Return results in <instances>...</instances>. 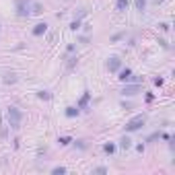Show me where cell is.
Segmentation results:
<instances>
[{"mask_svg":"<svg viewBox=\"0 0 175 175\" xmlns=\"http://www.w3.org/2000/svg\"><path fill=\"white\" fill-rule=\"evenodd\" d=\"M144 122H146L144 116H136V118H132V120L126 124V130H128V132H136V130H140L144 126Z\"/></svg>","mask_w":175,"mask_h":175,"instance_id":"2","label":"cell"},{"mask_svg":"<svg viewBox=\"0 0 175 175\" xmlns=\"http://www.w3.org/2000/svg\"><path fill=\"white\" fill-rule=\"evenodd\" d=\"M46 31H48V25H46V23H37V25L33 27V35H43Z\"/></svg>","mask_w":175,"mask_h":175,"instance_id":"5","label":"cell"},{"mask_svg":"<svg viewBox=\"0 0 175 175\" xmlns=\"http://www.w3.org/2000/svg\"><path fill=\"white\" fill-rule=\"evenodd\" d=\"M130 74H132V72H130V68H126V70H122V72H120V78L126 82V80L130 78Z\"/></svg>","mask_w":175,"mask_h":175,"instance_id":"8","label":"cell"},{"mask_svg":"<svg viewBox=\"0 0 175 175\" xmlns=\"http://www.w3.org/2000/svg\"><path fill=\"white\" fill-rule=\"evenodd\" d=\"M142 91V86H140V82H134V84H126L124 86V95H136V93H140Z\"/></svg>","mask_w":175,"mask_h":175,"instance_id":"3","label":"cell"},{"mask_svg":"<svg viewBox=\"0 0 175 175\" xmlns=\"http://www.w3.org/2000/svg\"><path fill=\"white\" fill-rule=\"evenodd\" d=\"M120 66H122V62H120V58H118V56H111V58L107 60V68L111 70V72H118V70H120Z\"/></svg>","mask_w":175,"mask_h":175,"instance_id":"4","label":"cell"},{"mask_svg":"<svg viewBox=\"0 0 175 175\" xmlns=\"http://www.w3.org/2000/svg\"><path fill=\"white\" fill-rule=\"evenodd\" d=\"M52 173H54V175H62V173H66V169H64V167H56Z\"/></svg>","mask_w":175,"mask_h":175,"instance_id":"10","label":"cell"},{"mask_svg":"<svg viewBox=\"0 0 175 175\" xmlns=\"http://www.w3.org/2000/svg\"><path fill=\"white\" fill-rule=\"evenodd\" d=\"M21 118H23V116H21V111H19L17 107H8V109H6V120H8L10 128L17 130V128L21 126Z\"/></svg>","mask_w":175,"mask_h":175,"instance_id":"1","label":"cell"},{"mask_svg":"<svg viewBox=\"0 0 175 175\" xmlns=\"http://www.w3.org/2000/svg\"><path fill=\"white\" fill-rule=\"evenodd\" d=\"M76 113H78V109H74V107H68V109H66V116H70V118L76 116Z\"/></svg>","mask_w":175,"mask_h":175,"instance_id":"9","label":"cell"},{"mask_svg":"<svg viewBox=\"0 0 175 175\" xmlns=\"http://www.w3.org/2000/svg\"><path fill=\"white\" fill-rule=\"evenodd\" d=\"M60 144H70V138H68V136H62V138H60Z\"/></svg>","mask_w":175,"mask_h":175,"instance_id":"15","label":"cell"},{"mask_svg":"<svg viewBox=\"0 0 175 175\" xmlns=\"http://www.w3.org/2000/svg\"><path fill=\"white\" fill-rule=\"evenodd\" d=\"M78 27H80V23H78V21H74V23H72V25H70V29H72V31H76V29H78Z\"/></svg>","mask_w":175,"mask_h":175,"instance_id":"17","label":"cell"},{"mask_svg":"<svg viewBox=\"0 0 175 175\" xmlns=\"http://www.w3.org/2000/svg\"><path fill=\"white\" fill-rule=\"evenodd\" d=\"M33 12H35V15H39V12H43V8H41V4H33Z\"/></svg>","mask_w":175,"mask_h":175,"instance_id":"12","label":"cell"},{"mask_svg":"<svg viewBox=\"0 0 175 175\" xmlns=\"http://www.w3.org/2000/svg\"><path fill=\"white\" fill-rule=\"evenodd\" d=\"M103 150H105V152H113V150H116V146H113V144H105V146H103Z\"/></svg>","mask_w":175,"mask_h":175,"instance_id":"11","label":"cell"},{"mask_svg":"<svg viewBox=\"0 0 175 175\" xmlns=\"http://www.w3.org/2000/svg\"><path fill=\"white\" fill-rule=\"evenodd\" d=\"M136 8L138 10H144V0H136Z\"/></svg>","mask_w":175,"mask_h":175,"instance_id":"13","label":"cell"},{"mask_svg":"<svg viewBox=\"0 0 175 175\" xmlns=\"http://www.w3.org/2000/svg\"><path fill=\"white\" fill-rule=\"evenodd\" d=\"M116 6H118V10H120V12H124V10L128 8V0H118Z\"/></svg>","mask_w":175,"mask_h":175,"instance_id":"6","label":"cell"},{"mask_svg":"<svg viewBox=\"0 0 175 175\" xmlns=\"http://www.w3.org/2000/svg\"><path fill=\"white\" fill-rule=\"evenodd\" d=\"M39 97H41V99H50V93H48V91H39Z\"/></svg>","mask_w":175,"mask_h":175,"instance_id":"14","label":"cell"},{"mask_svg":"<svg viewBox=\"0 0 175 175\" xmlns=\"http://www.w3.org/2000/svg\"><path fill=\"white\" fill-rule=\"evenodd\" d=\"M155 2H163V0H155Z\"/></svg>","mask_w":175,"mask_h":175,"instance_id":"18","label":"cell"},{"mask_svg":"<svg viewBox=\"0 0 175 175\" xmlns=\"http://www.w3.org/2000/svg\"><path fill=\"white\" fill-rule=\"evenodd\" d=\"M15 80H17V78H15L12 74H8V76H4V82H15Z\"/></svg>","mask_w":175,"mask_h":175,"instance_id":"16","label":"cell"},{"mask_svg":"<svg viewBox=\"0 0 175 175\" xmlns=\"http://www.w3.org/2000/svg\"><path fill=\"white\" fill-rule=\"evenodd\" d=\"M120 146H122V148H130V146H132V142H130L128 136H124V138L120 140Z\"/></svg>","mask_w":175,"mask_h":175,"instance_id":"7","label":"cell"}]
</instances>
